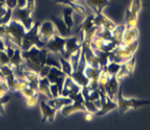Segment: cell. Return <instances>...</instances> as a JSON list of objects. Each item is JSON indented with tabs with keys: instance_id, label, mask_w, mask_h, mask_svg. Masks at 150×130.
<instances>
[{
	"instance_id": "cell-1",
	"label": "cell",
	"mask_w": 150,
	"mask_h": 130,
	"mask_svg": "<svg viewBox=\"0 0 150 130\" xmlns=\"http://www.w3.org/2000/svg\"><path fill=\"white\" fill-rule=\"evenodd\" d=\"M39 27H40V23L35 22L31 29L26 31L22 40V45H21L22 51H28L33 46H37L39 48H45V42L41 40L40 34H39Z\"/></svg>"
},
{
	"instance_id": "cell-2",
	"label": "cell",
	"mask_w": 150,
	"mask_h": 130,
	"mask_svg": "<svg viewBox=\"0 0 150 130\" xmlns=\"http://www.w3.org/2000/svg\"><path fill=\"white\" fill-rule=\"evenodd\" d=\"M26 31L27 30L25 29V27L21 24L20 22L12 20L7 25V34H6V38L4 39L9 40L15 46L21 48L22 40H23V37L26 34Z\"/></svg>"
},
{
	"instance_id": "cell-3",
	"label": "cell",
	"mask_w": 150,
	"mask_h": 130,
	"mask_svg": "<svg viewBox=\"0 0 150 130\" xmlns=\"http://www.w3.org/2000/svg\"><path fill=\"white\" fill-rule=\"evenodd\" d=\"M117 103H118V110H119L120 114H124L130 109L136 110L144 106H148V104H150V100H142L136 99V98H130V99L124 98L122 94V87H120L118 97H117Z\"/></svg>"
},
{
	"instance_id": "cell-4",
	"label": "cell",
	"mask_w": 150,
	"mask_h": 130,
	"mask_svg": "<svg viewBox=\"0 0 150 130\" xmlns=\"http://www.w3.org/2000/svg\"><path fill=\"white\" fill-rule=\"evenodd\" d=\"M48 53L49 51L45 48H39L37 46H33L28 51H22V56L24 60H29L39 67H42L45 65V59H47Z\"/></svg>"
},
{
	"instance_id": "cell-5",
	"label": "cell",
	"mask_w": 150,
	"mask_h": 130,
	"mask_svg": "<svg viewBox=\"0 0 150 130\" xmlns=\"http://www.w3.org/2000/svg\"><path fill=\"white\" fill-rule=\"evenodd\" d=\"M31 12L28 10L27 8H24V9H14L13 10V20L14 21L20 22L21 24L25 27L26 30H29L31 29V27L34 26L35 24V20L31 16Z\"/></svg>"
},
{
	"instance_id": "cell-6",
	"label": "cell",
	"mask_w": 150,
	"mask_h": 130,
	"mask_svg": "<svg viewBox=\"0 0 150 130\" xmlns=\"http://www.w3.org/2000/svg\"><path fill=\"white\" fill-rule=\"evenodd\" d=\"M65 43L66 38H63L57 34H55L52 38H50L45 42V48L51 53H56V54H62L65 51Z\"/></svg>"
},
{
	"instance_id": "cell-7",
	"label": "cell",
	"mask_w": 150,
	"mask_h": 130,
	"mask_svg": "<svg viewBox=\"0 0 150 130\" xmlns=\"http://www.w3.org/2000/svg\"><path fill=\"white\" fill-rule=\"evenodd\" d=\"M81 50V42L79 41V39L77 38V36H71L66 38V43H65V51L62 54H59L62 57H64L66 59H69V56L75 53V52Z\"/></svg>"
},
{
	"instance_id": "cell-8",
	"label": "cell",
	"mask_w": 150,
	"mask_h": 130,
	"mask_svg": "<svg viewBox=\"0 0 150 130\" xmlns=\"http://www.w3.org/2000/svg\"><path fill=\"white\" fill-rule=\"evenodd\" d=\"M135 65H136V58H135V56H133L130 60H127L126 62H124V64L121 65V69H120V71L118 72V74L116 75L117 80L121 83V81H123L125 78L131 75L134 72Z\"/></svg>"
},
{
	"instance_id": "cell-9",
	"label": "cell",
	"mask_w": 150,
	"mask_h": 130,
	"mask_svg": "<svg viewBox=\"0 0 150 130\" xmlns=\"http://www.w3.org/2000/svg\"><path fill=\"white\" fill-rule=\"evenodd\" d=\"M81 86L78 85L77 83L72 80L71 76H66L65 81H64V86H63V90L61 92V96L69 97L70 95L74 94H78L81 92Z\"/></svg>"
},
{
	"instance_id": "cell-10",
	"label": "cell",
	"mask_w": 150,
	"mask_h": 130,
	"mask_svg": "<svg viewBox=\"0 0 150 130\" xmlns=\"http://www.w3.org/2000/svg\"><path fill=\"white\" fill-rule=\"evenodd\" d=\"M56 34V29L52 21H45L43 23H40L39 27V34L42 41L47 42L50 38H52Z\"/></svg>"
},
{
	"instance_id": "cell-11",
	"label": "cell",
	"mask_w": 150,
	"mask_h": 130,
	"mask_svg": "<svg viewBox=\"0 0 150 130\" xmlns=\"http://www.w3.org/2000/svg\"><path fill=\"white\" fill-rule=\"evenodd\" d=\"M52 22L54 24L55 29H56V34L58 36H61L63 38H68V37H71L72 36L71 28H69L65 24V22L63 21V18L55 16V15H52Z\"/></svg>"
},
{
	"instance_id": "cell-12",
	"label": "cell",
	"mask_w": 150,
	"mask_h": 130,
	"mask_svg": "<svg viewBox=\"0 0 150 130\" xmlns=\"http://www.w3.org/2000/svg\"><path fill=\"white\" fill-rule=\"evenodd\" d=\"M119 90H120V82L117 80L116 76H110L107 85L105 86L106 96L109 97L110 99L116 100L117 101V97H118Z\"/></svg>"
},
{
	"instance_id": "cell-13",
	"label": "cell",
	"mask_w": 150,
	"mask_h": 130,
	"mask_svg": "<svg viewBox=\"0 0 150 130\" xmlns=\"http://www.w3.org/2000/svg\"><path fill=\"white\" fill-rule=\"evenodd\" d=\"M40 111L42 114V122L49 120L50 123H53L57 114V110L52 108L47 101H41L40 102Z\"/></svg>"
},
{
	"instance_id": "cell-14",
	"label": "cell",
	"mask_w": 150,
	"mask_h": 130,
	"mask_svg": "<svg viewBox=\"0 0 150 130\" xmlns=\"http://www.w3.org/2000/svg\"><path fill=\"white\" fill-rule=\"evenodd\" d=\"M59 111L63 116H69L76 112H86L83 102H76V101H72V103L62 108Z\"/></svg>"
},
{
	"instance_id": "cell-15",
	"label": "cell",
	"mask_w": 150,
	"mask_h": 130,
	"mask_svg": "<svg viewBox=\"0 0 150 130\" xmlns=\"http://www.w3.org/2000/svg\"><path fill=\"white\" fill-rule=\"evenodd\" d=\"M95 26H99V27H103L105 29L112 31L116 28L117 24L113 23L109 17L104 15L102 12V13H95Z\"/></svg>"
},
{
	"instance_id": "cell-16",
	"label": "cell",
	"mask_w": 150,
	"mask_h": 130,
	"mask_svg": "<svg viewBox=\"0 0 150 130\" xmlns=\"http://www.w3.org/2000/svg\"><path fill=\"white\" fill-rule=\"evenodd\" d=\"M118 109V103H117L116 100L110 99L109 97H106V101L105 103L102 106V108L95 113V116H104L106 114H108L109 112L113 111V110Z\"/></svg>"
},
{
	"instance_id": "cell-17",
	"label": "cell",
	"mask_w": 150,
	"mask_h": 130,
	"mask_svg": "<svg viewBox=\"0 0 150 130\" xmlns=\"http://www.w3.org/2000/svg\"><path fill=\"white\" fill-rule=\"evenodd\" d=\"M138 37H139V31H138V28L137 27L126 28L122 37V43L125 45L132 44L133 42L138 41Z\"/></svg>"
},
{
	"instance_id": "cell-18",
	"label": "cell",
	"mask_w": 150,
	"mask_h": 130,
	"mask_svg": "<svg viewBox=\"0 0 150 130\" xmlns=\"http://www.w3.org/2000/svg\"><path fill=\"white\" fill-rule=\"evenodd\" d=\"M47 102L52 106V108H54L55 110H59L62 108H64L65 106H68L70 103H72V100L69 98V97H64V96H59V97H56V98H51V99H48Z\"/></svg>"
},
{
	"instance_id": "cell-19",
	"label": "cell",
	"mask_w": 150,
	"mask_h": 130,
	"mask_svg": "<svg viewBox=\"0 0 150 130\" xmlns=\"http://www.w3.org/2000/svg\"><path fill=\"white\" fill-rule=\"evenodd\" d=\"M90 9H92L93 13H102L103 10L109 4V0H85Z\"/></svg>"
},
{
	"instance_id": "cell-20",
	"label": "cell",
	"mask_w": 150,
	"mask_h": 130,
	"mask_svg": "<svg viewBox=\"0 0 150 130\" xmlns=\"http://www.w3.org/2000/svg\"><path fill=\"white\" fill-rule=\"evenodd\" d=\"M24 79L26 80V82H27L28 86L30 88L38 92V85H39V75H38V73L30 71V70H25Z\"/></svg>"
},
{
	"instance_id": "cell-21",
	"label": "cell",
	"mask_w": 150,
	"mask_h": 130,
	"mask_svg": "<svg viewBox=\"0 0 150 130\" xmlns=\"http://www.w3.org/2000/svg\"><path fill=\"white\" fill-rule=\"evenodd\" d=\"M56 3H59V4H63V6H65V7H69L71 8L74 12L79 15H85V9L83 6L81 4H79L78 2H71L70 0H54Z\"/></svg>"
},
{
	"instance_id": "cell-22",
	"label": "cell",
	"mask_w": 150,
	"mask_h": 130,
	"mask_svg": "<svg viewBox=\"0 0 150 130\" xmlns=\"http://www.w3.org/2000/svg\"><path fill=\"white\" fill-rule=\"evenodd\" d=\"M50 85L51 83L47 78H39V85H38V92L42 94L48 99H51V92H50Z\"/></svg>"
},
{
	"instance_id": "cell-23",
	"label": "cell",
	"mask_w": 150,
	"mask_h": 130,
	"mask_svg": "<svg viewBox=\"0 0 150 130\" xmlns=\"http://www.w3.org/2000/svg\"><path fill=\"white\" fill-rule=\"evenodd\" d=\"M67 75H65V73L62 71L61 69L58 68H51L50 69V72H49L48 76H47V79L50 81L51 84H55V83H57L58 81H61V80H64Z\"/></svg>"
},
{
	"instance_id": "cell-24",
	"label": "cell",
	"mask_w": 150,
	"mask_h": 130,
	"mask_svg": "<svg viewBox=\"0 0 150 130\" xmlns=\"http://www.w3.org/2000/svg\"><path fill=\"white\" fill-rule=\"evenodd\" d=\"M72 80L75 81L78 85H80L81 87L83 86H88L90 83V80L89 78L85 75V73L83 71H79V70H74V72L71 73Z\"/></svg>"
},
{
	"instance_id": "cell-25",
	"label": "cell",
	"mask_w": 150,
	"mask_h": 130,
	"mask_svg": "<svg viewBox=\"0 0 150 130\" xmlns=\"http://www.w3.org/2000/svg\"><path fill=\"white\" fill-rule=\"evenodd\" d=\"M94 26H95V14L92 13L89 14V15H85L84 20L80 24V27L78 28V30H83L84 32H86Z\"/></svg>"
},
{
	"instance_id": "cell-26",
	"label": "cell",
	"mask_w": 150,
	"mask_h": 130,
	"mask_svg": "<svg viewBox=\"0 0 150 130\" xmlns=\"http://www.w3.org/2000/svg\"><path fill=\"white\" fill-rule=\"evenodd\" d=\"M45 65L51 67V68H58L61 69V62H59V54L51 53L49 52L45 59Z\"/></svg>"
},
{
	"instance_id": "cell-27",
	"label": "cell",
	"mask_w": 150,
	"mask_h": 130,
	"mask_svg": "<svg viewBox=\"0 0 150 130\" xmlns=\"http://www.w3.org/2000/svg\"><path fill=\"white\" fill-rule=\"evenodd\" d=\"M74 10H72L71 8L69 7H65L64 9H63V12H62V14H63V21L65 22V24L68 26L69 28H72L74 27V23H75V21H74Z\"/></svg>"
},
{
	"instance_id": "cell-28",
	"label": "cell",
	"mask_w": 150,
	"mask_h": 130,
	"mask_svg": "<svg viewBox=\"0 0 150 130\" xmlns=\"http://www.w3.org/2000/svg\"><path fill=\"white\" fill-rule=\"evenodd\" d=\"M138 24V15L131 13L129 9L125 12V26L126 28H136Z\"/></svg>"
},
{
	"instance_id": "cell-29",
	"label": "cell",
	"mask_w": 150,
	"mask_h": 130,
	"mask_svg": "<svg viewBox=\"0 0 150 130\" xmlns=\"http://www.w3.org/2000/svg\"><path fill=\"white\" fill-rule=\"evenodd\" d=\"M24 62V58H23V56H22V50L20 48H15V51H14V54L13 56L10 58V64L9 65L14 68V67H17V66L22 65Z\"/></svg>"
},
{
	"instance_id": "cell-30",
	"label": "cell",
	"mask_w": 150,
	"mask_h": 130,
	"mask_svg": "<svg viewBox=\"0 0 150 130\" xmlns=\"http://www.w3.org/2000/svg\"><path fill=\"white\" fill-rule=\"evenodd\" d=\"M125 29H126L125 25H117L116 28L111 31V32H112L113 41H116L118 44L122 43V37H123V34H124Z\"/></svg>"
},
{
	"instance_id": "cell-31",
	"label": "cell",
	"mask_w": 150,
	"mask_h": 130,
	"mask_svg": "<svg viewBox=\"0 0 150 130\" xmlns=\"http://www.w3.org/2000/svg\"><path fill=\"white\" fill-rule=\"evenodd\" d=\"M59 62H61V70L65 73V75H71V73L74 72V68H72L71 64H70L68 59L64 58V57H62L61 55H59Z\"/></svg>"
},
{
	"instance_id": "cell-32",
	"label": "cell",
	"mask_w": 150,
	"mask_h": 130,
	"mask_svg": "<svg viewBox=\"0 0 150 130\" xmlns=\"http://www.w3.org/2000/svg\"><path fill=\"white\" fill-rule=\"evenodd\" d=\"M100 69L99 68H94V67H91V66H88L86 69L84 70L85 75L89 78L90 81H97L99 78V74H100Z\"/></svg>"
},
{
	"instance_id": "cell-33",
	"label": "cell",
	"mask_w": 150,
	"mask_h": 130,
	"mask_svg": "<svg viewBox=\"0 0 150 130\" xmlns=\"http://www.w3.org/2000/svg\"><path fill=\"white\" fill-rule=\"evenodd\" d=\"M120 69H121V65L113 62H109L108 65L106 66V71L109 74V76H116L120 71Z\"/></svg>"
},
{
	"instance_id": "cell-34",
	"label": "cell",
	"mask_w": 150,
	"mask_h": 130,
	"mask_svg": "<svg viewBox=\"0 0 150 130\" xmlns=\"http://www.w3.org/2000/svg\"><path fill=\"white\" fill-rule=\"evenodd\" d=\"M81 50H79V51L75 52V53H72L70 56H69V62L71 64L72 68L74 70H77L78 68V64H79V60H80V57H81Z\"/></svg>"
},
{
	"instance_id": "cell-35",
	"label": "cell",
	"mask_w": 150,
	"mask_h": 130,
	"mask_svg": "<svg viewBox=\"0 0 150 130\" xmlns=\"http://www.w3.org/2000/svg\"><path fill=\"white\" fill-rule=\"evenodd\" d=\"M140 10H142V0H132L130 8H129V11L131 13L138 15Z\"/></svg>"
},
{
	"instance_id": "cell-36",
	"label": "cell",
	"mask_w": 150,
	"mask_h": 130,
	"mask_svg": "<svg viewBox=\"0 0 150 130\" xmlns=\"http://www.w3.org/2000/svg\"><path fill=\"white\" fill-rule=\"evenodd\" d=\"M13 10H11V9H8L6 14H4V16L0 18V24L1 25H8L10 23L12 20H13Z\"/></svg>"
},
{
	"instance_id": "cell-37",
	"label": "cell",
	"mask_w": 150,
	"mask_h": 130,
	"mask_svg": "<svg viewBox=\"0 0 150 130\" xmlns=\"http://www.w3.org/2000/svg\"><path fill=\"white\" fill-rule=\"evenodd\" d=\"M83 104H84V106H85L86 112H91V113L95 114L96 112L98 111V110H97V108L95 106V104H94V102H93V101H91V100H89V99L84 100Z\"/></svg>"
},
{
	"instance_id": "cell-38",
	"label": "cell",
	"mask_w": 150,
	"mask_h": 130,
	"mask_svg": "<svg viewBox=\"0 0 150 130\" xmlns=\"http://www.w3.org/2000/svg\"><path fill=\"white\" fill-rule=\"evenodd\" d=\"M9 64H10V57L4 51H0V66L9 65Z\"/></svg>"
},
{
	"instance_id": "cell-39",
	"label": "cell",
	"mask_w": 150,
	"mask_h": 130,
	"mask_svg": "<svg viewBox=\"0 0 150 130\" xmlns=\"http://www.w3.org/2000/svg\"><path fill=\"white\" fill-rule=\"evenodd\" d=\"M50 69H51V67H49V66H47V65L42 66L41 69L39 70V72H38L39 78H47L49 74V72H50Z\"/></svg>"
},
{
	"instance_id": "cell-40",
	"label": "cell",
	"mask_w": 150,
	"mask_h": 130,
	"mask_svg": "<svg viewBox=\"0 0 150 130\" xmlns=\"http://www.w3.org/2000/svg\"><path fill=\"white\" fill-rule=\"evenodd\" d=\"M38 94L39 92H36V94H34L33 96L30 97H28V98H26V103H27V106H34L36 103H37L38 101Z\"/></svg>"
},
{
	"instance_id": "cell-41",
	"label": "cell",
	"mask_w": 150,
	"mask_h": 130,
	"mask_svg": "<svg viewBox=\"0 0 150 130\" xmlns=\"http://www.w3.org/2000/svg\"><path fill=\"white\" fill-rule=\"evenodd\" d=\"M21 92L23 94V96L25 97V98H28V97H30V96H33L34 94H36V92H36V90H34L33 88H30L29 86H26L24 89H22L21 90Z\"/></svg>"
},
{
	"instance_id": "cell-42",
	"label": "cell",
	"mask_w": 150,
	"mask_h": 130,
	"mask_svg": "<svg viewBox=\"0 0 150 130\" xmlns=\"http://www.w3.org/2000/svg\"><path fill=\"white\" fill-rule=\"evenodd\" d=\"M50 92H51L52 98H56V97L61 96L59 90H58V87L56 84H51V85H50Z\"/></svg>"
},
{
	"instance_id": "cell-43",
	"label": "cell",
	"mask_w": 150,
	"mask_h": 130,
	"mask_svg": "<svg viewBox=\"0 0 150 130\" xmlns=\"http://www.w3.org/2000/svg\"><path fill=\"white\" fill-rule=\"evenodd\" d=\"M6 8L14 10L17 8V0H6Z\"/></svg>"
},
{
	"instance_id": "cell-44",
	"label": "cell",
	"mask_w": 150,
	"mask_h": 130,
	"mask_svg": "<svg viewBox=\"0 0 150 130\" xmlns=\"http://www.w3.org/2000/svg\"><path fill=\"white\" fill-rule=\"evenodd\" d=\"M26 8L30 11L31 13H34L35 8H36V0H27V7Z\"/></svg>"
},
{
	"instance_id": "cell-45",
	"label": "cell",
	"mask_w": 150,
	"mask_h": 130,
	"mask_svg": "<svg viewBox=\"0 0 150 130\" xmlns=\"http://www.w3.org/2000/svg\"><path fill=\"white\" fill-rule=\"evenodd\" d=\"M10 99H11L10 95H9V94H6V95H4V96L0 97V102L6 106V104H7V103L10 101Z\"/></svg>"
},
{
	"instance_id": "cell-46",
	"label": "cell",
	"mask_w": 150,
	"mask_h": 130,
	"mask_svg": "<svg viewBox=\"0 0 150 130\" xmlns=\"http://www.w3.org/2000/svg\"><path fill=\"white\" fill-rule=\"evenodd\" d=\"M27 7V0H17V8L18 9H24Z\"/></svg>"
},
{
	"instance_id": "cell-47",
	"label": "cell",
	"mask_w": 150,
	"mask_h": 130,
	"mask_svg": "<svg viewBox=\"0 0 150 130\" xmlns=\"http://www.w3.org/2000/svg\"><path fill=\"white\" fill-rule=\"evenodd\" d=\"M94 116H95V114H94V113H91V112H86V113H85L84 118H85V120H88V122H91V120L94 118Z\"/></svg>"
},
{
	"instance_id": "cell-48",
	"label": "cell",
	"mask_w": 150,
	"mask_h": 130,
	"mask_svg": "<svg viewBox=\"0 0 150 130\" xmlns=\"http://www.w3.org/2000/svg\"><path fill=\"white\" fill-rule=\"evenodd\" d=\"M6 50V41L4 38L0 37V51H4Z\"/></svg>"
},
{
	"instance_id": "cell-49",
	"label": "cell",
	"mask_w": 150,
	"mask_h": 130,
	"mask_svg": "<svg viewBox=\"0 0 150 130\" xmlns=\"http://www.w3.org/2000/svg\"><path fill=\"white\" fill-rule=\"evenodd\" d=\"M7 8L6 7H0V18L4 16V14H6V12H7Z\"/></svg>"
},
{
	"instance_id": "cell-50",
	"label": "cell",
	"mask_w": 150,
	"mask_h": 130,
	"mask_svg": "<svg viewBox=\"0 0 150 130\" xmlns=\"http://www.w3.org/2000/svg\"><path fill=\"white\" fill-rule=\"evenodd\" d=\"M0 7H6V0H0Z\"/></svg>"
},
{
	"instance_id": "cell-51",
	"label": "cell",
	"mask_w": 150,
	"mask_h": 130,
	"mask_svg": "<svg viewBox=\"0 0 150 130\" xmlns=\"http://www.w3.org/2000/svg\"><path fill=\"white\" fill-rule=\"evenodd\" d=\"M70 1H71V2H78L79 0H70Z\"/></svg>"
}]
</instances>
